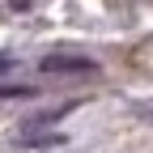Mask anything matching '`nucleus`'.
Returning <instances> with one entry per match:
<instances>
[{"instance_id": "nucleus-1", "label": "nucleus", "mask_w": 153, "mask_h": 153, "mask_svg": "<svg viewBox=\"0 0 153 153\" xmlns=\"http://www.w3.org/2000/svg\"><path fill=\"white\" fill-rule=\"evenodd\" d=\"M38 72H47V76H94L98 60H89V55H47V60H38Z\"/></svg>"}, {"instance_id": "nucleus-2", "label": "nucleus", "mask_w": 153, "mask_h": 153, "mask_svg": "<svg viewBox=\"0 0 153 153\" xmlns=\"http://www.w3.org/2000/svg\"><path fill=\"white\" fill-rule=\"evenodd\" d=\"M30 85H0V102H13V98H30Z\"/></svg>"}, {"instance_id": "nucleus-3", "label": "nucleus", "mask_w": 153, "mask_h": 153, "mask_svg": "<svg viewBox=\"0 0 153 153\" xmlns=\"http://www.w3.org/2000/svg\"><path fill=\"white\" fill-rule=\"evenodd\" d=\"M17 64H13V55H4V51H0V72H13Z\"/></svg>"}, {"instance_id": "nucleus-4", "label": "nucleus", "mask_w": 153, "mask_h": 153, "mask_svg": "<svg viewBox=\"0 0 153 153\" xmlns=\"http://www.w3.org/2000/svg\"><path fill=\"white\" fill-rule=\"evenodd\" d=\"M149 119H153V111H149Z\"/></svg>"}]
</instances>
